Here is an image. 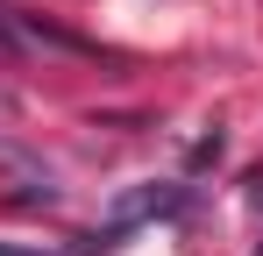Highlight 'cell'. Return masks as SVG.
Here are the masks:
<instances>
[{"mask_svg":"<svg viewBox=\"0 0 263 256\" xmlns=\"http://www.w3.org/2000/svg\"><path fill=\"white\" fill-rule=\"evenodd\" d=\"M0 256H43V249H14V242H0Z\"/></svg>","mask_w":263,"mask_h":256,"instance_id":"obj_3","label":"cell"},{"mask_svg":"<svg viewBox=\"0 0 263 256\" xmlns=\"http://www.w3.org/2000/svg\"><path fill=\"white\" fill-rule=\"evenodd\" d=\"M214 157H220V128H214V135H199V142H192V171H206Z\"/></svg>","mask_w":263,"mask_h":256,"instance_id":"obj_2","label":"cell"},{"mask_svg":"<svg viewBox=\"0 0 263 256\" xmlns=\"http://www.w3.org/2000/svg\"><path fill=\"white\" fill-rule=\"evenodd\" d=\"M185 185H135V192H121L114 199V213H107V235L121 242L128 228H142V221H171V213H185Z\"/></svg>","mask_w":263,"mask_h":256,"instance_id":"obj_1","label":"cell"}]
</instances>
